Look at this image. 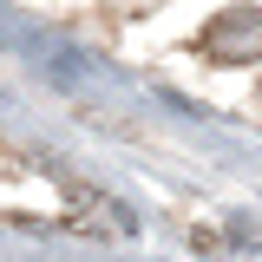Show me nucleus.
Listing matches in <instances>:
<instances>
[{
    "label": "nucleus",
    "instance_id": "obj_1",
    "mask_svg": "<svg viewBox=\"0 0 262 262\" xmlns=\"http://www.w3.org/2000/svg\"><path fill=\"white\" fill-rule=\"evenodd\" d=\"M203 53L223 66H256L262 59V13L256 7H229L203 27Z\"/></svg>",
    "mask_w": 262,
    "mask_h": 262
}]
</instances>
